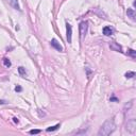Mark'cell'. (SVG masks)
I'll return each mask as SVG.
<instances>
[{
	"instance_id": "5",
	"label": "cell",
	"mask_w": 136,
	"mask_h": 136,
	"mask_svg": "<svg viewBox=\"0 0 136 136\" xmlns=\"http://www.w3.org/2000/svg\"><path fill=\"white\" fill-rule=\"evenodd\" d=\"M109 48L112 49L113 51H117V52H122V48L118 43H115V41H112L109 44Z\"/></svg>"
},
{
	"instance_id": "18",
	"label": "cell",
	"mask_w": 136,
	"mask_h": 136,
	"mask_svg": "<svg viewBox=\"0 0 136 136\" xmlns=\"http://www.w3.org/2000/svg\"><path fill=\"white\" fill-rule=\"evenodd\" d=\"M21 90H22V88L20 87V86H16V87H15V92L19 93V92H21Z\"/></svg>"
},
{
	"instance_id": "11",
	"label": "cell",
	"mask_w": 136,
	"mask_h": 136,
	"mask_svg": "<svg viewBox=\"0 0 136 136\" xmlns=\"http://www.w3.org/2000/svg\"><path fill=\"white\" fill-rule=\"evenodd\" d=\"M2 63H3V65H4L5 67H7V68L11 67V65H12V64H11V61L9 59H6V58H4L2 60Z\"/></svg>"
},
{
	"instance_id": "8",
	"label": "cell",
	"mask_w": 136,
	"mask_h": 136,
	"mask_svg": "<svg viewBox=\"0 0 136 136\" xmlns=\"http://www.w3.org/2000/svg\"><path fill=\"white\" fill-rule=\"evenodd\" d=\"M127 14H128V17H130L132 20L136 19V12H135L134 9H128Z\"/></svg>"
},
{
	"instance_id": "2",
	"label": "cell",
	"mask_w": 136,
	"mask_h": 136,
	"mask_svg": "<svg viewBox=\"0 0 136 136\" xmlns=\"http://www.w3.org/2000/svg\"><path fill=\"white\" fill-rule=\"evenodd\" d=\"M126 130L131 134H134L136 131V120L135 119H130L126 124Z\"/></svg>"
},
{
	"instance_id": "12",
	"label": "cell",
	"mask_w": 136,
	"mask_h": 136,
	"mask_svg": "<svg viewBox=\"0 0 136 136\" xmlns=\"http://www.w3.org/2000/svg\"><path fill=\"white\" fill-rule=\"evenodd\" d=\"M18 72H19L20 75H26L27 74V70H26L25 67H19L18 68Z\"/></svg>"
},
{
	"instance_id": "4",
	"label": "cell",
	"mask_w": 136,
	"mask_h": 136,
	"mask_svg": "<svg viewBox=\"0 0 136 136\" xmlns=\"http://www.w3.org/2000/svg\"><path fill=\"white\" fill-rule=\"evenodd\" d=\"M66 35H67V41L71 43V37H72V28L69 24H66Z\"/></svg>"
},
{
	"instance_id": "6",
	"label": "cell",
	"mask_w": 136,
	"mask_h": 136,
	"mask_svg": "<svg viewBox=\"0 0 136 136\" xmlns=\"http://www.w3.org/2000/svg\"><path fill=\"white\" fill-rule=\"evenodd\" d=\"M7 2H9V4L13 7L15 10H18L20 11V6H19V3H18V0H7Z\"/></svg>"
},
{
	"instance_id": "20",
	"label": "cell",
	"mask_w": 136,
	"mask_h": 136,
	"mask_svg": "<svg viewBox=\"0 0 136 136\" xmlns=\"http://www.w3.org/2000/svg\"><path fill=\"white\" fill-rule=\"evenodd\" d=\"M14 121H15V122H17V123H18V119H17V118H14Z\"/></svg>"
},
{
	"instance_id": "19",
	"label": "cell",
	"mask_w": 136,
	"mask_h": 136,
	"mask_svg": "<svg viewBox=\"0 0 136 136\" xmlns=\"http://www.w3.org/2000/svg\"><path fill=\"white\" fill-rule=\"evenodd\" d=\"M111 101H116V102H117V101H118V99H117V98H115V97H112V98H111Z\"/></svg>"
},
{
	"instance_id": "9",
	"label": "cell",
	"mask_w": 136,
	"mask_h": 136,
	"mask_svg": "<svg viewBox=\"0 0 136 136\" xmlns=\"http://www.w3.org/2000/svg\"><path fill=\"white\" fill-rule=\"evenodd\" d=\"M113 32H114V30H113L111 27H104L103 28V34L104 35H106V36H109V35H112Z\"/></svg>"
},
{
	"instance_id": "16",
	"label": "cell",
	"mask_w": 136,
	"mask_h": 136,
	"mask_svg": "<svg viewBox=\"0 0 136 136\" xmlns=\"http://www.w3.org/2000/svg\"><path fill=\"white\" fill-rule=\"evenodd\" d=\"M128 53H129L132 58H135L136 56V51H134L133 49H129V51H128Z\"/></svg>"
},
{
	"instance_id": "10",
	"label": "cell",
	"mask_w": 136,
	"mask_h": 136,
	"mask_svg": "<svg viewBox=\"0 0 136 136\" xmlns=\"http://www.w3.org/2000/svg\"><path fill=\"white\" fill-rule=\"evenodd\" d=\"M94 12H95L96 14H98V15H99V16H101L102 18H104V19H105V18H106V15H105L103 12H101L100 9H95V10H94Z\"/></svg>"
},
{
	"instance_id": "7",
	"label": "cell",
	"mask_w": 136,
	"mask_h": 136,
	"mask_svg": "<svg viewBox=\"0 0 136 136\" xmlns=\"http://www.w3.org/2000/svg\"><path fill=\"white\" fill-rule=\"evenodd\" d=\"M51 46L53 47V48H55L58 51H63V47L60 45V43L55 38H53V39L51 40Z\"/></svg>"
},
{
	"instance_id": "17",
	"label": "cell",
	"mask_w": 136,
	"mask_h": 136,
	"mask_svg": "<svg viewBox=\"0 0 136 136\" xmlns=\"http://www.w3.org/2000/svg\"><path fill=\"white\" fill-rule=\"evenodd\" d=\"M31 135H35V134H39L40 133V130H31L29 132Z\"/></svg>"
},
{
	"instance_id": "15",
	"label": "cell",
	"mask_w": 136,
	"mask_h": 136,
	"mask_svg": "<svg viewBox=\"0 0 136 136\" xmlns=\"http://www.w3.org/2000/svg\"><path fill=\"white\" fill-rule=\"evenodd\" d=\"M134 77H135V72H134V71H129V72L126 73V78L127 79H132V78H134Z\"/></svg>"
},
{
	"instance_id": "1",
	"label": "cell",
	"mask_w": 136,
	"mask_h": 136,
	"mask_svg": "<svg viewBox=\"0 0 136 136\" xmlns=\"http://www.w3.org/2000/svg\"><path fill=\"white\" fill-rule=\"evenodd\" d=\"M116 126L115 122L113 119H107L103 124L101 126L99 132H98V135L99 136H107L109 134H112L113 132L115 131Z\"/></svg>"
},
{
	"instance_id": "13",
	"label": "cell",
	"mask_w": 136,
	"mask_h": 136,
	"mask_svg": "<svg viewBox=\"0 0 136 136\" xmlns=\"http://www.w3.org/2000/svg\"><path fill=\"white\" fill-rule=\"evenodd\" d=\"M132 105H133V100H132V101H130L129 103H127L126 105H124V107H123V111H124V112H127L128 109H130V108H131V106H132Z\"/></svg>"
},
{
	"instance_id": "3",
	"label": "cell",
	"mask_w": 136,
	"mask_h": 136,
	"mask_svg": "<svg viewBox=\"0 0 136 136\" xmlns=\"http://www.w3.org/2000/svg\"><path fill=\"white\" fill-rule=\"evenodd\" d=\"M87 29H88V22L87 21H82L79 25V32H80V37L81 39L85 36V34L87 33Z\"/></svg>"
},
{
	"instance_id": "14",
	"label": "cell",
	"mask_w": 136,
	"mask_h": 136,
	"mask_svg": "<svg viewBox=\"0 0 136 136\" xmlns=\"http://www.w3.org/2000/svg\"><path fill=\"white\" fill-rule=\"evenodd\" d=\"M60 127H61V126H60V123H59V124H56V126H53V127H49L48 129H47V132H52V131H55V130H58Z\"/></svg>"
}]
</instances>
